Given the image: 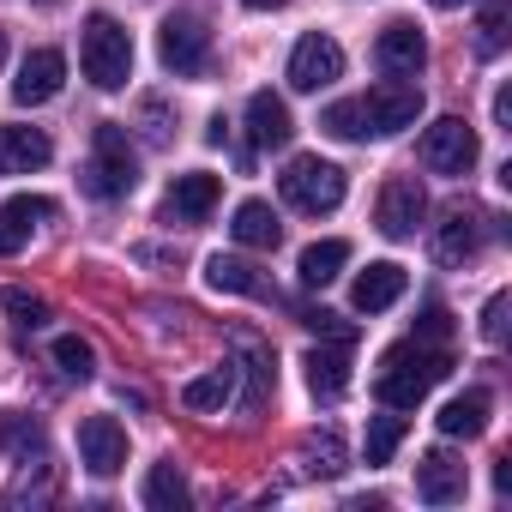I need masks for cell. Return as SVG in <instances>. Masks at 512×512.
Wrapping results in <instances>:
<instances>
[{"label": "cell", "mask_w": 512, "mask_h": 512, "mask_svg": "<svg viewBox=\"0 0 512 512\" xmlns=\"http://www.w3.org/2000/svg\"><path fill=\"white\" fill-rule=\"evenodd\" d=\"M476 157H482V145H476V127H470L464 115H440V121L422 133V163H428L434 175H470Z\"/></svg>", "instance_id": "obj_5"}, {"label": "cell", "mask_w": 512, "mask_h": 512, "mask_svg": "<svg viewBox=\"0 0 512 512\" xmlns=\"http://www.w3.org/2000/svg\"><path fill=\"white\" fill-rule=\"evenodd\" d=\"M0 217H13L19 229H37V223L61 217V205H55V199H43V193H13L7 205H0Z\"/></svg>", "instance_id": "obj_27"}, {"label": "cell", "mask_w": 512, "mask_h": 512, "mask_svg": "<svg viewBox=\"0 0 512 512\" xmlns=\"http://www.w3.org/2000/svg\"><path fill=\"white\" fill-rule=\"evenodd\" d=\"M434 253H440L446 266L476 260V253H482V217H476V211H464V205H452V211L440 217V229H434Z\"/></svg>", "instance_id": "obj_15"}, {"label": "cell", "mask_w": 512, "mask_h": 512, "mask_svg": "<svg viewBox=\"0 0 512 512\" xmlns=\"http://www.w3.org/2000/svg\"><path fill=\"white\" fill-rule=\"evenodd\" d=\"M223 199V181L217 175H205V169H193V175H175L169 181V199H163V211L175 217V223H199V217H211V205Z\"/></svg>", "instance_id": "obj_13"}, {"label": "cell", "mask_w": 512, "mask_h": 512, "mask_svg": "<svg viewBox=\"0 0 512 512\" xmlns=\"http://www.w3.org/2000/svg\"><path fill=\"white\" fill-rule=\"evenodd\" d=\"M494 127H500V133H512V85H500V91H494Z\"/></svg>", "instance_id": "obj_36"}, {"label": "cell", "mask_w": 512, "mask_h": 512, "mask_svg": "<svg viewBox=\"0 0 512 512\" xmlns=\"http://www.w3.org/2000/svg\"><path fill=\"white\" fill-rule=\"evenodd\" d=\"M308 392L320 398V404H338L344 398V386H350V356H344V344L338 350H308Z\"/></svg>", "instance_id": "obj_21"}, {"label": "cell", "mask_w": 512, "mask_h": 512, "mask_svg": "<svg viewBox=\"0 0 512 512\" xmlns=\"http://www.w3.org/2000/svg\"><path fill=\"white\" fill-rule=\"evenodd\" d=\"M416 338H422V344H446V338H452V314H446V308H422Z\"/></svg>", "instance_id": "obj_33"}, {"label": "cell", "mask_w": 512, "mask_h": 512, "mask_svg": "<svg viewBox=\"0 0 512 512\" xmlns=\"http://www.w3.org/2000/svg\"><path fill=\"white\" fill-rule=\"evenodd\" d=\"M0 308L13 314V326H31V332L49 320V302H43V296H31V290H19V284H13V290H0Z\"/></svg>", "instance_id": "obj_30"}, {"label": "cell", "mask_w": 512, "mask_h": 512, "mask_svg": "<svg viewBox=\"0 0 512 512\" xmlns=\"http://www.w3.org/2000/svg\"><path fill=\"white\" fill-rule=\"evenodd\" d=\"M133 181H139V157H133V145H127V127L103 121L97 139H91L85 193H91V199H121V193H133Z\"/></svg>", "instance_id": "obj_3"}, {"label": "cell", "mask_w": 512, "mask_h": 512, "mask_svg": "<svg viewBox=\"0 0 512 512\" xmlns=\"http://www.w3.org/2000/svg\"><path fill=\"white\" fill-rule=\"evenodd\" d=\"M79 67L97 91H121L133 79V37L127 25H115L109 13H91L85 19V43H79Z\"/></svg>", "instance_id": "obj_2"}, {"label": "cell", "mask_w": 512, "mask_h": 512, "mask_svg": "<svg viewBox=\"0 0 512 512\" xmlns=\"http://www.w3.org/2000/svg\"><path fill=\"white\" fill-rule=\"evenodd\" d=\"M446 374H452V356H446L440 344H392V350L380 356L374 392H380V404H392V410H416Z\"/></svg>", "instance_id": "obj_1"}, {"label": "cell", "mask_w": 512, "mask_h": 512, "mask_svg": "<svg viewBox=\"0 0 512 512\" xmlns=\"http://www.w3.org/2000/svg\"><path fill=\"white\" fill-rule=\"evenodd\" d=\"M332 79H344V49L332 43V37H302L296 49H290V85L296 91H326Z\"/></svg>", "instance_id": "obj_9"}, {"label": "cell", "mask_w": 512, "mask_h": 512, "mask_svg": "<svg viewBox=\"0 0 512 512\" xmlns=\"http://www.w3.org/2000/svg\"><path fill=\"white\" fill-rule=\"evenodd\" d=\"M55 362H61V374H67V380H91V374H97V350H91L85 338H73V332H67V338H55Z\"/></svg>", "instance_id": "obj_28"}, {"label": "cell", "mask_w": 512, "mask_h": 512, "mask_svg": "<svg viewBox=\"0 0 512 512\" xmlns=\"http://www.w3.org/2000/svg\"><path fill=\"white\" fill-rule=\"evenodd\" d=\"M476 49H482V55H500V49H506V0H488V7H482Z\"/></svg>", "instance_id": "obj_32"}, {"label": "cell", "mask_w": 512, "mask_h": 512, "mask_svg": "<svg viewBox=\"0 0 512 512\" xmlns=\"http://www.w3.org/2000/svg\"><path fill=\"white\" fill-rule=\"evenodd\" d=\"M55 157L43 127H0V175H31Z\"/></svg>", "instance_id": "obj_17"}, {"label": "cell", "mask_w": 512, "mask_h": 512, "mask_svg": "<svg viewBox=\"0 0 512 512\" xmlns=\"http://www.w3.org/2000/svg\"><path fill=\"white\" fill-rule=\"evenodd\" d=\"M434 428H440L446 440H476V434L488 428V392H458V398H446L440 416H434Z\"/></svg>", "instance_id": "obj_20"}, {"label": "cell", "mask_w": 512, "mask_h": 512, "mask_svg": "<svg viewBox=\"0 0 512 512\" xmlns=\"http://www.w3.org/2000/svg\"><path fill=\"white\" fill-rule=\"evenodd\" d=\"M139 500H145L151 512H181V506H187V482H181V470H175L169 458H163V464H151V476H145Z\"/></svg>", "instance_id": "obj_25"}, {"label": "cell", "mask_w": 512, "mask_h": 512, "mask_svg": "<svg viewBox=\"0 0 512 512\" xmlns=\"http://www.w3.org/2000/svg\"><path fill=\"white\" fill-rule=\"evenodd\" d=\"M320 127H326L332 139H350V145H356V139H374V133H368V115H362L356 97H350V103H332V109L320 115Z\"/></svg>", "instance_id": "obj_26"}, {"label": "cell", "mask_w": 512, "mask_h": 512, "mask_svg": "<svg viewBox=\"0 0 512 512\" xmlns=\"http://www.w3.org/2000/svg\"><path fill=\"white\" fill-rule=\"evenodd\" d=\"M290 133H296V121H290V103L284 97H272V91H253L247 97V139L260 145V151L290 145Z\"/></svg>", "instance_id": "obj_14"}, {"label": "cell", "mask_w": 512, "mask_h": 512, "mask_svg": "<svg viewBox=\"0 0 512 512\" xmlns=\"http://www.w3.org/2000/svg\"><path fill=\"white\" fill-rule=\"evenodd\" d=\"M428 7H440V13H452V7H464V0H428Z\"/></svg>", "instance_id": "obj_39"}, {"label": "cell", "mask_w": 512, "mask_h": 512, "mask_svg": "<svg viewBox=\"0 0 512 512\" xmlns=\"http://www.w3.org/2000/svg\"><path fill=\"white\" fill-rule=\"evenodd\" d=\"M404 284H410V272L398 266V260H374L362 278H356V290H350V302L362 308V314H386L398 296H404Z\"/></svg>", "instance_id": "obj_18"}, {"label": "cell", "mask_w": 512, "mask_h": 512, "mask_svg": "<svg viewBox=\"0 0 512 512\" xmlns=\"http://www.w3.org/2000/svg\"><path fill=\"white\" fill-rule=\"evenodd\" d=\"M0 55H7V37H0Z\"/></svg>", "instance_id": "obj_40"}, {"label": "cell", "mask_w": 512, "mask_h": 512, "mask_svg": "<svg viewBox=\"0 0 512 512\" xmlns=\"http://www.w3.org/2000/svg\"><path fill=\"white\" fill-rule=\"evenodd\" d=\"M308 470L314 476H338L344 470V440L338 434H314L308 440Z\"/></svg>", "instance_id": "obj_31"}, {"label": "cell", "mask_w": 512, "mask_h": 512, "mask_svg": "<svg viewBox=\"0 0 512 512\" xmlns=\"http://www.w3.org/2000/svg\"><path fill=\"white\" fill-rule=\"evenodd\" d=\"M422 217H428V193H422V181H416V175H392V181L380 187V205H374V223H380V235H392V241H410Z\"/></svg>", "instance_id": "obj_7"}, {"label": "cell", "mask_w": 512, "mask_h": 512, "mask_svg": "<svg viewBox=\"0 0 512 512\" xmlns=\"http://www.w3.org/2000/svg\"><path fill=\"white\" fill-rule=\"evenodd\" d=\"M205 284L223 290V296H266V278L253 272L247 260H235V253H211V260H205Z\"/></svg>", "instance_id": "obj_23"}, {"label": "cell", "mask_w": 512, "mask_h": 512, "mask_svg": "<svg viewBox=\"0 0 512 512\" xmlns=\"http://www.w3.org/2000/svg\"><path fill=\"white\" fill-rule=\"evenodd\" d=\"M157 61H163L175 79L205 73V61H211V31H205L199 19H187V13H169L163 31H157Z\"/></svg>", "instance_id": "obj_6"}, {"label": "cell", "mask_w": 512, "mask_h": 512, "mask_svg": "<svg viewBox=\"0 0 512 512\" xmlns=\"http://www.w3.org/2000/svg\"><path fill=\"white\" fill-rule=\"evenodd\" d=\"M494 488H500V494L512 488V458H500V464H494Z\"/></svg>", "instance_id": "obj_37"}, {"label": "cell", "mask_w": 512, "mask_h": 512, "mask_svg": "<svg viewBox=\"0 0 512 512\" xmlns=\"http://www.w3.org/2000/svg\"><path fill=\"white\" fill-rule=\"evenodd\" d=\"M356 103H362V115H368V133H404V127H416V115H422V91L404 85V79H386V85H374V91L356 97Z\"/></svg>", "instance_id": "obj_8"}, {"label": "cell", "mask_w": 512, "mask_h": 512, "mask_svg": "<svg viewBox=\"0 0 512 512\" xmlns=\"http://www.w3.org/2000/svg\"><path fill=\"white\" fill-rule=\"evenodd\" d=\"M247 7H253V13H278V7H284V0H247Z\"/></svg>", "instance_id": "obj_38"}, {"label": "cell", "mask_w": 512, "mask_h": 512, "mask_svg": "<svg viewBox=\"0 0 512 512\" xmlns=\"http://www.w3.org/2000/svg\"><path fill=\"white\" fill-rule=\"evenodd\" d=\"M229 235H235L241 247H260V253H272V247L284 241V223H278V211H272L266 199H247V205H235V223H229Z\"/></svg>", "instance_id": "obj_19"}, {"label": "cell", "mask_w": 512, "mask_h": 512, "mask_svg": "<svg viewBox=\"0 0 512 512\" xmlns=\"http://www.w3.org/2000/svg\"><path fill=\"white\" fill-rule=\"evenodd\" d=\"M229 398H235V368H229V362L181 386V404H187V410H223Z\"/></svg>", "instance_id": "obj_24"}, {"label": "cell", "mask_w": 512, "mask_h": 512, "mask_svg": "<svg viewBox=\"0 0 512 512\" xmlns=\"http://www.w3.org/2000/svg\"><path fill=\"white\" fill-rule=\"evenodd\" d=\"M25 241H31V229H19L13 217H0V260H7V253H19Z\"/></svg>", "instance_id": "obj_35"}, {"label": "cell", "mask_w": 512, "mask_h": 512, "mask_svg": "<svg viewBox=\"0 0 512 512\" xmlns=\"http://www.w3.org/2000/svg\"><path fill=\"white\" fill-rule=\"evenodd\" d=\"M482 338H488V344L506 338V296H488V308H482Z\"/></svg>", "instance_id": "obj_34"}, {"label": "cell", "mask_w": 512, "mask_h": 512, "mask_svg": "<svg viewBox=\"0 0 512 512\" xmlns=\"http://www.w3.org/2000/svg\"><path fill=\"white\" fill-rule=\"evenodd\" d=\"M398 446H404V416H374L368 422V464H392Z\"/></svg>", "instance_id": "obj_29"}, {"label": "cell", "mask_w": 512, "mask_h": 512, "mask_svg": "<svg viewBox=\"0 0 512 512\" xmlns=\"http://www.w3.org/2000/svg\"><path fill=\"white\" fill-rule=\"evenodd\" d=\"M374 61H380V73H392V79H416V73H422V61H428V43H422V31H416L410 19H398V25H386V31H380Z\"/></svg>", "instance_id": "obj_12"}, {"label": "cell", "mask_w": 512, "mask_h": 512, "mask_svg": "<svg viewBox=\"0 0 512 512\" xmlns=\"http://www.w3.org/2000/svg\"><path fill=\"white\" fill-rule=\"evenodd\" d=\"M79 464L91 476H115L127 464V428L115 416H85L79 422Z\"/></svg>", "instance_id": "obj_10"}, {"label": "cell", "mask_w": 512, "mask_h": 512, "mask_svg": "<svg viewBox=\"0 0 512 512\" xmlns=\"http://www.w3.org/2000/svg\"><path fill=\"white\" fill-rule=\"evenodd\" d=\"M37 7H55V0H37Z\"/></svg>", "instance_id": "obj_41"}, {"label": "cell", "mask_w": 512, "mask_h": 512, "mask_svg": "<svg viewBox=\"0 0 512 512\" xmlns=\"http://www.w3.org/2000/svg\"><path fill=\"white\" fill-rule=\"evenodd\" d=\"M344 266H350V241L326 235V241L302 247V266H296V272H302V284H308V290H326V284H332Z\"/></svg>", "instance_id": "obj_22"}, {"label": "cell", "mask_w": 512, "mask_h": 512, "mask_svg": "<svg viewBox=\"0 0 512 512\" xmlns=\"http://www.w3.org/2000/svg\"><path fill=\"white\" fill-rule=\"evenodd\" d=\"M61 79H67V55L61 49H31L19 61V79H13V103L37 109V103H49L61 91Z\"/></svg>", "instance_id": "obj_11"}, {"label": "cell", "mask_w": 512, "mask_h": 512, "mask_svg": "<svg viewBox=\"0 0 512 512\" xmlns=\"http://www.w3.org/2000/svg\"><path fill=\"white\" fill-rule=\"evenodd\" d=\"M278 187H284V199L296 205V211H308V217H320V211H338L344 205V169L338 163H326V157H296L284 175H278Z\"/></svg>", "instance_id": "obj_4"}, {"label": "cell", "mask_w": 512, "mask_h": 512, "mask_svg": "<svg viewBox=\"0 0 512 512\" xmlns=\"http://www.w3.org/2000/svg\"><path fill=\"white\" fill-rule=\"evenodd\" d=\"M416 494L428 500V506H452V500H464V464L452 458V452H422V464H416Z\"/></svg>", "instance_id": "obj_16"}]
</instances>
